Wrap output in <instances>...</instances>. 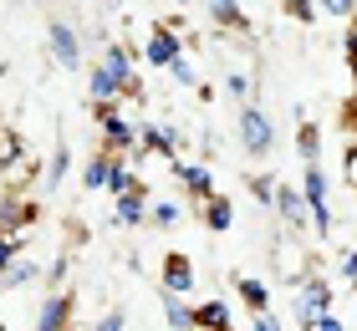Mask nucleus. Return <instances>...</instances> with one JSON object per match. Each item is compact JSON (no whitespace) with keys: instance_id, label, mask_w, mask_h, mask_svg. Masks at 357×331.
Returning <instances> with one entry per match:
<instances>
[{"instance_id":"obj_1","label":"nucleus","mask_w":357,"mask_h":331,"mask_svg":"<svg viewBox=\"0 0 357 331\" xmlns=\"http://www.w3.org/2000/svg\"><path fill=\"white\" fill-rule=\"evenodd\" d=\"M301 204H306V220H312L317 240H332V204H327V174H321V163L301 169Z\"/></svg>"},{"instance_id":"obj_2","label":"nucleus","mask_w":357,"mask_h":331,"mask_svg":"<svg viewBox=\"0 0 357 331\" xmlns=\"http://www.w3.org/2000/svg\"><path fill=\"white\" fill-rule=\"evenodd\" d=\"M240 148H245L250 158H271V148H275V128L261 107H240Z\"/></svg>"},{"instance_id":"obj_3","label":"nucleus","mask_w":357,"mask_h":331,"mask_svg":"<svg viewBox=\"0 0 357 331\" xmlns=\"http://www.w3.org/2000/svg\"><path fill=\"white\" fill-rule=\"evenodd\" d=\"M97 107V132H102V153H128L138 143V132L128 128V118L118 112V102H92Z\"/></svg>"},{"instance_id":"obj_4","label":"nucleus","mask_w":357,"mask_h":331,"mask_svg":"<svg viewBox=\"0 0 357 331\" xmlns=\"http://www.w3.org/2000/svg\"><path fill=\"white\" fill-rule=\"evenodd\" d=\"M46 46H52V61L56 66H67V72H77L82 66V36H77V26H67V21H46Z\"/></svg>"},{"instance_id":"obj_5","label":"nucleus","mask_w":357,"mask_h":331,"mask_svg":"<svg viewBox=\"0 0 357 331\" xmlns=\"http://www.w3.org/2000/svg\"><path fill=\"white\" fill-rule=\"evenodd\" d=\"M72 316H77V291H52L41 301L36 331H61V326H72Z\"/></svg>"},{"instance_id":"obj_6","label":"nucleus","mask_w":357,"mask_h":331,"mask_svg":"<svg viewBox=\"0 0 357 331\" xmlns=\"http://www.w3.org/2000/svg\"><path fill=\"white\" fill-rule=\"evenodd\" d=\"M102 72L118 82V87L128 92V97H138V72H133V52H128L123 41H112L107 52H102Z\"/></svg>"},{"instance_id":"obj_7","label":"nucleus","mask_w":357,"mask_h":331,"mask_svg":"<svg viewBox=\"0 0 357 331\" xmlns=\"http://www.w3.org/2000/svg\"><path fill=\"white\" fill-rule=\"evenodd\" d=\"M178 56H184L178 31L174 26H153V36H149V66H174Z\"/></svg>"},{"instance_id":"obj_8","label":"nucleus","mask_w":357,"mask_h":331,"mask_svg":"<svg viewBox=\"0 0 357 331\" xmlns=\"http://www.w3.org/2000/svg\"><path fill=\"white\" fill-rule=\"evenodd\" d=\"M164 291H174V295H189L194 291V265H189L184 250H169L164 255Z\"/></svg>"},{"instance_id":"obj_9","label":"nucleus","mask_w":357,"mask_h":331,"mask_svg":"<svg viewBox=\"0 0 357 331\" xmlns=\"http://www.w3.org/2000/svg\"><path fill=\"white\" fill-rule=\"evenodd\" d=\"M271 209L281 214V220L291 229H301L306 224V204H301V189H291V184H275V199H271Z\"/></svg>"},{"instance_id":"obj_10","label":"nucleus","mask_w":357,"mask_h":331,"mask_svg":"<svg viewBox=\"0 0 357 331\" xmlns=\"http://www.w3.org/2000/svg\"><path fill=\"white\" fill-rule=\"evenodd\" d=\"M189 311H194V331H235L230 326V306H225V301H199Z\"/></svg>"},{"instance_id":"obj_11","label":"nucleus","mask_w":357,"mask_h":331,"mask_svg":"<svg viewBox=\"0 0 357 331\" xmlns=\"http://www.w3.org/2000/svg\"><path fill=\"white\" fill-rule=\"evenodd\" d=\"M174 178H178L189 194H199V199L215 194V174H209L204 163H174Z\"/></svg>"},{"instance_id":"obj_12","label":"nucleus","mask_w":357,"mask_h":331,"mask_svg":"<svg viewBox=\"0 0 357 331\" xmlns=\"http://www.w3.org/2000/svg\"><path fill=\"white\" fill-rule=\"evenodd\" d=\"M149 220V189L133 184L128 194H118V224H143Z\"/></svg>"},{"instance_id":"obj_13","label":"nucleus","mask_w":357,"mask_h":331,"mask_svg":"<svg viewBox=\"0 0 357 331\" xmlns=\"http://www.w3.org/2000/svg\"><path fill=\"white\" fill-rule=\"evenodd\" d=\"M235 291H240V301L250 306V316H255V311H271V286H266V280L240 275V280H235Z\"/></svg>"},{"instance_id":"obj_14","label":"nucleus","mask_w":357,"mask_h":331,"mask_svg":"<svg viewBox=\"0 0 357 331\" xmlns=\"http://www.w3.org/2000/svg\"><path fill=\"white\" fill-rule=\"evenodd\" d=\"M204 224L215 229V235H225V229L235 224V204H230V199H220V194H209L204 199Z\"/></svg>"},{"instance_id":"obj_15","label":"nucleus","mask_w":357,"mask_h":331,"mask_svg":"<svg viewBox=\"0 0 357 331\" xmlns=\"http://www.w3.org/2000/svg\"><path fill=\"white\" fill-rule=\"evenodd\" d=\"M158 301H164V321H169L174 331H194V311L184 306V295L164 291V295H158Z\"/></svg>"},{"instance_id":"obj_16","label":"nucleus","mask_w":357,"mask_h":331,"mask_svg":"<svg viewBox=\"0 0 357 331\" xmlns=\"http://www.w3.org/2000/svg\"><path fill=\"white\" fill-rule=\"evenodd\" d=\"M204 6H209V15H215L220 26H230V31H250L245 10H240V0H204Z\"/></svg>"},{"instance_id":"obj_17","label":"nucleus","mask_w":357,"mask_h":331,"mask_svg":"<svg viewBox=\"0 0 357 331\" xmlns=\"http://www.w3.org/2000/svg\"><path fill=\"white\" fill-rule=\"evenodd\" d=\"M296 153H301V163H321V128L317 123H296Z\"/></svg>"},{"instance_id":"obj_18","label":"nucleus","mask_w":357,"mask_h":331,"mask_svg":"<svg viewBox=\"0 0 357 331\" xmlns=\"http://www.w3.org/2000/svg\"><path fill=\"white\" fill-rule=\"evenodd\" d=\"M133 184H138V178H133V169H128V163H123L118 153H112V158H107V178H102V189H107L112 199H118V194H128Z\"/></svg>"},{"instance_id":"obj_19","label":"nucleus","mask_w":357,"mask_h":331,"mask_svg":"<svg viewBox=\"0 0 357 331\" xmlns=\"http://www.w3.org/2000/svg\"><path fill=\"white\" fill-rule=\"evenodd\" d=\"M87 97H92V102H118V97H123V87H118V82H112V77L102 72V66H92V77H87Z\"/></svg>"},{"instance_id":"obj_20","label":"nucleus","mask_w":357,"mask_h":331,"mask_svg":"<svg viewBox=\"0 0 357 331\" xmlns=\"http://www.w3.org/2000/svg\"><path fill=\"white\" fill-rule=\"evenodd\" d=\"M296 295L317 311V316H321V311H332V286H327V280H301V291H296Z\"/></svg>"},{"instance_id":"obj_21","label":"nucleus","mask_w":357,"mask_h":331,"mask_svg":"<svg viewBox=\"0 0 357 331\" xmlns=\"http://www.w3.org/2000/svg\"><path fill=\"white\" fill-rule=\"evenodd\" d=\"M138 143L149 148V153H164V158H174V148H178L169 128H138Z\"/></svg>"},{"instance_id":"obj_22","label":"nucleus","mask_w":357,"mask_h":331,"mask_svg":"<svg viewBox=\"0 0 357 331\" xmlns=\"http://www.w3.org/2000/svg\"><path fill=\"white\" fill-rule=\"evenodd\" d=\"M178 220H184V209L164 199V204H153V209H149V220H143V224H153V229H174Z\"/></svg>"},{"instance_id":"obj_23","label":"nucleus","mask_w":357,"mask_h":331,"mask_svg":"<svg viewBox=\"0 0 357 331\" xmlns=\"http://www.w3.org/2000/svg\"><path fill=\"white\" fill-rule=\"evenodd\" d=\"M0 280H6V286H31V280H41V270H36V265H21V255H15L10 265H6V275H0Z\"/></svg>"},{"instance_id":"obj_24","label":"nucleus","mask_w":357,"mask_h":331,"mask_svg":"<svg viewBox=\"0 0 357 331\" xmlns=\"http://www.w3.org/2000/svg\"><path fill=\"white\" fill-rule=\"evenodd\" d=\"M107 158H112V153H97L87 169H82V184H87V189H102V178H107Z\"/></svg>"},{"instance_id":"obj_25","label":"nucleus","mask_w":357,"mask_h":331,"mask_svg":"<svg viewBox=\"0 0 357 331\" xmlns=\"http://www.w3.org/2000/svg\"><path fill=\"white\" fill-rule=\"evenodd\" d=\"M250 194H255V199H261V204L271 209V199H275V178H266V174H255V178H250Z\"/></svg>"},{"instance_id":"obj_26","label":"nucleus","mask_w":357,"mask_h":331,"mask_svg":"<svg viewBox=\"0 0 357 331\" xmlns=\"http://www.w3.org/2000/svg\"><path fill=\"white\" fill-rule=\"evenodd\" d=\"M15 255H21V240H15V235H6V229H0V275H6V265H10Z\"/></svg>"},{"instance_id":"obj_27","label":"nucleus","mask_w":357,"mask_h":331,"mask_svg":"<svg viewBox=\"0 0 357 331\" xmlns=\"http://www.w3.org/2000/svg\"><path fill=\"white\" fill-rule=\"evenodd\" d=\"M321 10H327V15H342V21H352V15H357V0H321Z\"/></svg>"},{"instance_id":"obj_28","label":"nucleus","mask_w":357,"mask_h":331,"mask_svg":"<svg viewBox=\"0 0 357 331\" xmlns=\"http://www.w3.org/2000/svg\"><path fill=\"white\" fill-rule=\"evenodd\" d=\"M342 128H347V138L357 143V87H352V97H347V107H342Z\"/></svg>"},{"instance_id":"obj_29","label":"nucleus","mask_w":357,"mask_h":331,"mask_svg":"<svg viewBox=\"0 0 357 331\" xmlns=\"http://www.w3.org/2000/svg\"><path fill=\"white\" fill-rule=\"evenodd\" d=\"M123 326H128V316H123V306H112V311H107V316L97 321L92 331H123Z\"/></svg>"},{"instance_id":"obj_30","label":"nucleus","mask_w":357,"mask_h":331,"mask_svg":"<svg viewBox=\"0 0 357 331\" xmlns=\"http://www.w3.org/2000/svg\"><path fill=\"white\" fill-rule=\"evenodd\" d=\"M342 174H347V184L357 189V143L347 138V153H342Z\"/></svg>"},{"instance_id":"obj_31","label":"nucleus","mask_w":357,"mask_h":331,"mask_svg":"<svg viewBox=\"0 0 357 331\" xmlns=\"http://www.w3.org/2000/svg\"><path fill=\"white\" fill-rule=\"evenodd\" d=\"M225 87H230V97H250V77L245 72H230V77H225Z\"/></svg>"},{"instance_id":"obj_32","label":"nucleus","mask_w":357,"mask_h":331,"mask_svg":"<svg viewBox=\"0 0 357 331\" xmlns=\"http://www.w3.org/2000/svg\"><path fill=\"white\" fill-rule=\"evenodd\" d=\"M286 10L296 15V21H317V6H306V0H286Z\"/></svg>"},{"instance_id":"obj_33","label":"nucleus","mask_w":357,"mask_h":331,"mask_svg":"<svg viewBox=\"0 0 357 331\" xmlns=\"http://www.w3.org/2000/svg\"><path fill=\"white\" fill-rule=\"evenodd\" d=\"M169 72H174V77H178V82H184V87H189V82H194V61H189V56H178V61L169 66Z\"/></svg>"},{"instance_id":"obj_34","label":"nucleus","mask_w":357,"mask_h":331,"mask_svg":"<svg viewBox=\"0 0 357 331\" xmlns=\"http://www.w3.org/2000/svg\"><path fill=\"white\" fill-rule=\"evenodd\" d=\"M255 331H281V321H275V311H255Z\"/></svg>"},{"instance_id":"obj_35","label":"nucleus","mask_w":357,"mask_h":331,"mask_svg":"<svg viewBox=\"0 0 357 331\" xmlns=\"http://www.w3.org/2000/svg\"><path fill=\"white\" fill-rule=\"evenodd\" d=\"M67 163H72V158H67V148H56V163H52V184H61V178H67Z\"/></svg>"},{"instance_id":"obj_36","label":"nucleus","mask_w":357,"mask_h":331,"mask_svg":"<svg viewBox=\"0 0 357 331\" xmlns=\"http://www.w3.org/2000/svg\"><path fill=\"white\" fill-rule=\"evenodd\" d=\"M312 331H347V326H342V321H337V316H332V311H321V316H317V326H312Z\"/></svg>"},{"instance_id":"obj_37","label":"nucleus","mask_w":357,"mask_h":331,"mask_svg":"<svg viewBox=\"0 0 357 331\" xmlns=\"http://www.w3.org/2000/svg\"><path fill=\"white\" fill-rule=\"evenodd\" d=\"M61 275H67V255H56V265H52V270H46V286H56Z\"/></svg>"},{"instance_id":"obj_38","label":"nucleus","mask_w":357,"mask_h":331,"mask_svg":"<svg viewBox=\"0 0 357 331\" xmlns=\"http://www.w3.org/2000/svg\"><path fill=\"white\" fill-rule=\"evenodd\" d=\"M347 61L357 66V15H352V26H347Z\"/></svg>"},{"instance_id":"obj_39","label":"nucleus","mask_w":357,"mask_h":331,"mask_svg":"<svg viewBox=\"0 0 357 331\" xmlns=\"http://www.w3.org/2000/svg\"><path fill=\"white\" fill-rule=\"evenodd\" d=\"M342 275H347L352 286H357V250H352V255H342Z\"/></svg>"},{"instance_id":"obj_40","label":"nucleus","mask_w":357,"mask_h":331,"mask_svg":"<svg viewBox=\"0 0 357 331\" xmlns=\"http://www.w3.org/2000/svg\"><path fill=\"white\" fill-rule=\"evenodd\" d=\"M0 158H6V163L15 158V138H10V132H6V138H0Z\"/></svg>"},{"instance_id":"obj_41","label":"nucleus","mask_w":357,"mask_h":331,"mask_svg":"<svg viewBox=\"0 0 357 331\" xmlns=\"http://www.w3.org/2000/svg\"><path fill=\"white\" fill-rule=\"evenodd\" d=\"M178 6H194V0H178Z\"/></svg>"},{"instance_id":"obj_42","label":"nucleus","mask_w":357,"mask_h":331,"mask_svg":"<svg viewBox=\"0 0 357 331\" xmlns=\"http://www.w3.org/2000/svg\"><path fill=\"white\" fill-rule=\"evenodd\" d=\"M61 331H72V326H61Z\"/></svg>"}]
</instances>
